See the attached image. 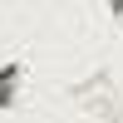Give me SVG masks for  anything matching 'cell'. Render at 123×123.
Segmentation results:
<instances>
[{
	"label": "cell",
	"mask_w": 123,
	"mask_h": 123,
	"mask_svg": "<svg viewBox=\"0 0 123 123\" xmlns=\"http://www.w3.org/2000/svg\"><path fill=\"white\" fill-rule=\"evenodd\" d=\"M74 98H79V108H89V113H98L108 123H123V94H118V84H113L108 69H94L84 84H74Z\"/></svg>",
	"instance_id": "cell-1"
},
{
	"label": "cell",
	"mask_w": 123,
	"mask_h": 123,
	"mask_svg": "<svg viewBox=\"0 0 123 123\" xmlns=\"http://www.w3.org/2000/svg\"><path fill=\"white\" fill-rule=\"evenodd\" d=\"M15 84H20V64H0V104L15 98Z\"/></svg>",
	"instance_id": "cell-2"
},
{
	"label": "cell",
	"mask_w": 123,
	"mask_h": 123,
	"mask_svg": "<svg viewBox=\"0 0 123 123\" xmlns=\"http://www.w3.org/2000/svg\"><path fill=\"white\" fill-rule=\"evenodd\" d=\"M104 5H108V10H113V15L123 20V0H104Z\"/></svg>",
	"instance_id": "cell-3"
}]
</instances>
